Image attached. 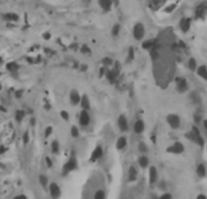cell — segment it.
Listing matches in <instances>:
<instances>
[{"label": "cell", "mask_w": 207, "mask_h": 199, "mask_svg": "<svg viewBox=\"0 0 207 199\" xmlns=\"http://www.w3.org/2000/svg\"><path fill=\"white\" fill-rule=\"evenodd\" d=\"M186 138L190 140V141H193V142H195L196 145H199L200 147H202L205 145L203 138H202V136H201V134L199 131V129L196 127V126H193L191 130L186 134Z\"/></svg>", "instance_id": "obj_1"}, {"label": "cell", "mask_w": 207, "mask_h": 199, "mask_svg": "<svg viewBox=\"0 0 207 199\" xmlns=\"http://www.w3.org/2000/svg\"><path fill=\"white\" fill-rule=\"evenodd\" d=\"M75 169H78V159H76L75 154H74V153H72L70 158H69L68 160L65 162V164L63 165V169H62V175H63V176H65V175H68L69 173L74 171Z\"/></svg>", "instance_id": "obj_2"}, {"label": "cell", "mask_w": 207, "mask_h": 199, "mask_svg": "<svg viewBox=\"0 0 207 199\" xmlns=\"http://www.w3.org/2000/svg\"><path fill=\"white\" fill-rule=\"evenodd\" d=\"M145 35V28H144V24L141 23V22H137L134 26H133V38L136 40H142Z\"/></svg>", "instance_id": "obj_3"}, {"label": "cell", "mask_w": 207, "mask_h": 199, "mask_svg": "<svg viewBox=\"0 0 207 199\" xmlns=\"http://www.w3.org/2000/svg\"><path fill=\"white\" fill-rule=\"evenodd\" d=\"M176 87H177V91L183 94L188 90V82H186V79L183 78V77H177L176 78Z\"/></svg>", "instance_id": "obj_4"}, {"label": "cell", "mask_w": 207, "mask_h": 199, "mask_svg": "<svg viewBox=\"0 0 207 199\" xmlns=\"http://www.w3.org/2000/svg\"><path fill=\"white\" fill-rule=\"evenodd\" d=\"M166 122L172 129H174V130L181 126V119L177 114H169L166 117Z\"/></svg>", "instance_id": "obj_5"}, {"label": "cell", "mask_w": 207, "mask_h": 199, "mask_svg": "<svg viewBox=\"0 0 207 199\" xmlns=\"http://www.w3.org/2000/svg\"><path fill=\"white\" fill-rule=\"evenodd\" d=\"M48 192H50V195L52 199H60L62 192H61V188L56 182H52L48 186Z\"/></svg>", "instance_id": "obj_6"}, {"label": "cell", "mask_w": 207, "mask_h": 199, "mask_svg": "<svg viewBox=\"0 0 207 199\" xmlns=\"http://www.w3.org/2000/svg\"><path fill=\"white\" fill-rule=\"evenodd\" d=\"M166 152L172 153V154H182L184 152V146L182 142H174L172 146L167 147Z\"/></svg>", "instance_id": "obj_7"}, {"label": "cell", "mask_w": 207, "mask_h": 199, "mask_svg": "<svg viewBox=\"0 0 207 199\" xmlns=\"http://www.w3.org/2000/svg\"><path fill=\"white\" fill-rule=\"evenodd\" d=\"M90 122H91L90 113H88V111H86V109H83L80 114H79V124L81 126H87L90 124Z\"/></svg>", "instance_id": "obj_8"}, {"label": "cell", "mask_w": 207, "mask_h": 199, "mask_svg": "<svg viewBox=\"0 0 207 199\" xmlns=\"http://www.w3.org/2000/svg\"><path fill=\"white\" fill-rule=\"evenodd\" d=\"M102 155H103V148H102V146L98 145V146L95 147V149L92 151L90 160H91L92 163H95V162H97V160H100V159L102 158Z\"/></svg>", "instance_id": "obj_9"}, {"label": "cell", "mask_w": 207, "mask_h": 199, "mask_svg": "<svg viewBox=\"0 0 207 199\" xmlns=\"http://www.w3.org/2000/svg\"><path fill=\"white\" fill-rule=\"evenodd\" d=\"M117 126H119V129L122 132L129 131V120H127V118L124 114L119 115V118H117Z\"/></svg>", "instance_id": "obj_10"}, {"label": "cell", "mask_w": 207, "mask_h": 199, "mask_svg": "<svg viewBox=\"0 0 207 199\" xmlns=\"http://www.w3.org/2000/svg\"><path fill=\"white\" fill-rule=\"evenodd\" d=\"M207 14V3H201L195 9V16L198 18H203Z\"/></svg>", "instance_id": "obj_11"}, {"label": "cell", "mask_w": 207, "mask_h": 199, "mask_svg": "<svg viewBox=\"0 0 207 199\" xmlns=\"http://www.w3.org/2000/svg\"><path fill=\"white\" fill-rule=\"evenodd\" d=\"M190 26H191V19L188 18V17H183L181 21H179V28H181V31L186 33L190 29Z\"/></svg>", "instance_id": "obj_12"}, {"label": "cell", "mask_w": 207, "mask_h": 199, "mask_svg": "<svg viewBox=\"0 0 207 199\" xmlns=\"http://www.w3.org/2000/svg\"><path fill=\"white\" fill-rule=\"evenodd\" d=\"M69 100H70V103L73 106H76V105H80L81 96H80V94H79L76 90H72L70 94H69Z\"/></svg>", "instance_id": "obj_13"}, {"label": "cell", "mask_w": 207, "mask_h": 199, "mask_svg": "<svg viewBox=\"0 0 207 199\" xmlns=\"http://www.w3.org/2000/svg\"><path fill=\"white\" fill-rule=\"evenodd\" d=\"M137 177H138V170L136 169V166L131 165L129 168V171H127V178H129L130 182H134L137 180Z\"/></svg>", "instance_id": "obj_14"}, {"label": "cell", "mask_w": 207, "mask_h": 199, "mask_svg": "<svg viewBox=\"0 0 207 199\" xmlns=\"http://www.w3.org/2000/svg\"><path fill=\"white\" fill-rule=\"evenodd\" d=\"M144 129H145L144 122L142 120V119H137V120L134 122V124H133V131L136 134H142L144 131Z\"/></svg>", "instance_id": "obj_15"}, {"label": "cell", "mask_w": 207, "mask_h": 199, "mask_svg": "<svg viewBox=\"0 0 207 199\" xmlns=\"http://www.w3.org/2000/svg\"><path fill=\"white\" fill-rule=\"evenodd\" d=\"M157 182V169L155 166L149 168V183L155 185Z\"/></svg>", "instance_id": "obj_16"}, {"label": "cell", "mask_w": 207, "mask_h": 199, "mask_svg": "<svg viewBox=\"0 0 207 199\" xmlns=\"http://www.w3.org/2000/svg\"><path fill=\"white\" fill-rule=\"evenodd\" d=\"M115 147L117 151H122V149H125L127 147V138L125 136H121L116 140V143H115Z\"/></svg>", "instance_id": "obj_17"}, {"label": "cell", "mask_w": 207, "mask_h": 199, "mask_svg": "<svg viewBox=\"0 0 207 199\" xmlns=\"http://www.w3.org/2000/svg\"><path fill=\"white\" fill-rule=\"evenodd\" d=\"M105 75H107V79H108V80H109V82L113 84V83L116 82L117 75H119V72L115 71V69H113V71H108V72L105 73Z\"/></svg>", "instance_id": "obj_18"}, {"label": "cell", "mask_w": 207, "mask_h": 199, "mask_svg": "<svg viewBox=\"0 0 207 199\" xmlns=\"http://www.w3.org/2000/svg\"><path fill=\"white\" fill-rule=\"evenodd\" d=\"M98 4L104 11H109L113 5V0H98Z\"/></svg>", "instance_id": "obj_19"}, {"label": "cell", "mask_w": 207, "mask_h": 199, "mask_svg": "<svg viewBox=\"0 0 207 199\" xmlns=\"http://www.w3.org/2000/svg\"><path fill=\"white\" fill-rule=\"evenodd\" d=\"M138 165H139L142 169L148 168V165H149V158H148L145 154L141 155L139 158H138Z\"/></svg>", "instance_id": "obj_20"}, {"label": "cell", "mask_w": 207, "mask_h": 199, "mask_svg": "<svg viewBox=\"0 0 207 199\" xmlns=\"http://www.w3.org/2000/svg\"><path fill=\"white\" fill-rule=\"evenodd\" d=\"M196 73L200 78H202L203 80H207V67L206 66H200L196 69Z\"/></svg>", "instance_id": "obj_21"}, {"label": "cell", "mask_w": 207, "mask_h": 199, "mask_svg": "<svg viewBox=\"0 0 207 199\" xmlns=\"http://www.w3.org/2000/svg\"><path fill=\"white\" fill-rule=\"evenodd\" d=\"M196 174H198V176L199 177H205L206 176V174H207V170H206V166H205V164H199L198 165V168H196Z\"/></svg>", "instance_id": "obj_22"}, {"label": "cell", "mask_w": 207, "mask_h": 199, "mask_svg": "<svg viewBox=\"0 0 207 199\" xmlns=\"http://www.w3.org/2000/svg\"><path fill=\"white\" fill-rule=\"evenodd\" d=\"M80 105H81V108H83V109H86V111H88V109H90V100H88L87 95H84V96L81 97Z\"/></svg>", "instance_id": "obj_23"}, {"label": "cell", "mask_w": 207, "mask_h": 199, "mask_svg": "<svg viewBox=\"0 0 207 199\" xmlns=\"http://www.w3.org/2000/svg\"><path fill=\"white\" fill-rule=\"evenodd\" d=\"M6 68H7V71H10L11 73H16L19 69V66L16 62H10V63L6 64Z\"/></svg>", "instance_id": "obj_24"}, {"label": "cell", "mask_w": 207, "mask_h": 199, "mask_svg": "<svg viewBox=\"0 0 207 199\" xmlns=\"http://www.w3.org/2000/svg\"><path fill=\"white\" fill-rule=\"evenodd\" d=\"M4 19H6V21H18V16L16 14H5L4 16Z\"/></svg>", "instance_id": "obj_25"}, {"label": "cell", "mask_w": 207, "mask_h": 199, "mask_svg": "<svg viewBox=\"0 0 207 199\" xmlns=\"http://www.w3.org/2000/svg\"><path fill=\"white\" fill-rule=\"evenodd\" d=\"M51 151H52L53 154H57L58 152H60V143H58L57 140L52 141V143H51Z\"/></svg>", "instance_id": "obj_26"}, {"label": "cell", "mask_w": 207, "mask_h": 199, "mask_svg": "<svg viewBox=\"0 0 207 199\" xmlns=\"http://www.w3.org/2000/svg\"><path fill=\"white\" fill-rule=\"evenodd\" d=\"M93 199H105V192L103 190H98L93 194Z\"/></svg>", "instance_id": "obj_27"}, {"label": "cell", "mask_w": 207, "mask_h": 199, "mask_svg": "<svg viewBox=\"0 0 207 199\" xmlns=\"http://www.w3.org/2000/svg\"><path fill=\"white\" fill-rule=\"evenodd\" d=\"M26 115V112L24 111H16V114H15V118H16V120L18 123H21L23 120V118Z\"/></svg>", "instance_id": "obj_28"}, {"label": "cell", "mask_w": 207, "mask_h": 199, "mask_svg": "<svg viewBox=\"0 0 207 199\" xmlns=\"http://www.w3.org/2000/svg\"><path fill=\"white\" fill-rule=\"evenodd\" d=\"M154 42L153 40H147V42H143V44H142V47L144 49V50H152L153 47H154Z\"/></svg>", "instance_id": "obj_29"}, {"label": "cell", "mask_w": 207, "mask_h": 199, "mask_svg": "<svg viewBox=\"0 0 207 199\" xmlns=\"http://www.w3.org/2000/svg\"><path fill=\"white\" fill-rule=\"evenodd\" d=\"M188 67L190 71H196L198 69V64H196V59L195 58H190L188 61Z\"/></svg>", "instance_id": "obj_30"}, {"label": "cell", "mask_w": 207, "mask_h": 199, "mask_svg": "<svg viewBox=\"0 0 207 199\" xmlns=\"http://www.w3.org/2000/svg\"><path fill=\"white\" fill-rule=\"evenodd\" d=\"M39 182H40V185L43 187H46L47 183H48V180H47V177L45 175H39Z\"/></svg>", "instance_id": "obj_31"}, {"label": "cell", "mask_w": 207, "mask_h": 199, "mask_svg": "<svg viewBox=\"0 0 207 199\" xmlns=\"http://www.w3.org/2000/svg\"><path fill=\"white\" fill-rule=\"evenodd\" d=\"M138 149H139V152L143 153V154L148 152V147H147V145L144 142H139V145H138Z\"/></svg>", "instance_id": "obj_32"}, {"label": "cell", "mask_w": 207, "mask_h": 199, "mask_svg": "<svg viewBox=\"0 0 207 199\" xmlns=\"http://www.w3.org/2000/svg\"><path fill=\"white\" fill-rule=\"evenodd\" d=\"M70 134H72L73 137H79V135H80V131H79L78 126H72V129H70Z\"/></svg>", "instance_id": "obj_33"}, {"label": "cell", "mask_w": 207, "mask_h": 199, "mask_svg": "<svg viewBox=\"0 0 207 199\" xmlns=\"http://www.w3.org/2000/svg\"><path fill=\"white\" fill-rule=\"evenodd\" d=\"M119 32H120V24H114V27H113V29H112L113 37H116L117 34H119Z\"/></svg>", "instance_id": "obj_34"}, {"label": "cell", "mask_w": 207, "mask_h": 199, "mask_svg": "<svg viewBox=\"0 0 207 199\" xmlns=\"http://www.w3.org/2000/svg\"><path fill=\"white\" fill-rule=\"evenodd\" d=\"M103 64H104V66H112V64H113L112 58H110V57H104V58H103Z\"/></svg>", "instance_id": "obj_35"}, {"label": "cell", "mask_w": 207, "mask_h": 199, "mask_svg": "<svg viewBox=\"0 0 207 199\" xmlns=\"http://www.w3.org/2000/svg\"><path fill=\"white\" fill-rule=\"evenodd\" d=\"M52 131H53V129H52V126H47L46 129H45V137H48L51 134H52Z\"/></svg>", "instance_id": "obj_36"}, {"label": "cell", "mask_w": 207, "mask_h": 199, "mask_svg": "<svg viewBox=\"0 0 207 199\" xmlns=\"http://www.w3.org/2000/svg\"><path fill=\"white\" fill-rule=\"evenodd\" d=\"M166 1V0H152V3L156 6V7H159V6H161Z\"/></svg>", "instance_id": "obj_37"}, {"label": "cell", "mask_w": 207, "mask_h": 199, "mask_svg": "<svg viewBox=\"0 0 207 199\" xmlns=\"http://www.w3.org/2000/svg\"><path fill=\"white\" fill-rule=\"evenodd\" d=\"M132 59H133V49L131 47L129 50V57H127V62H131Z\"/></svg>", "instance_id": "obj_38"}, {"label": "cell", "mask_w": 207, "mask_h": 199, "mask_svg": "<svg viewBox=\"0 0 207 199\" xmlns=\"http://www.w3.org/2000/svg\"><path fill=\"white\" fill-rule=\"evenodd\" d=\"M28 142H29V135H28V131H26V132L23 134V143L27 145Z\"/></svg>", "instance_id": "obj_39"}, {"label": "cell", "mask_w": 207, "mask_h": 199, "mask_svg": "<svg viewBox=\"0 0 207 199\" xmlns=\"http://www.w3.org/2000/svg\"><path fill=\"white\" fill-rule=\"evenodd\" d=\"M61 117L64 119V120H69V114H68L67 111H62L61 112Z\"/></svg>", "instance_id": "obj_40"}, {"label": "cell", "mask_w": 207, "mask_h": 199, "mask_svg": "<svg viewBox=\"0 0 207 199\" xmlns=\"http://www.w3.org/2000/svg\"><path fill=\"white\" fill-rule=\"evenodd\" d=\"M81 52H83V54H91V50L88 49L86 45H84V46L81 47Z\"/></svg>", "instance_id": "obj_41"}, {"label": "cell", "mask_w": 207, "mask_h": 199, "mask_svg": "<svg viewBox=\"0 0 207 199\" xmlns=\"http://www.w3.org/2000/svg\"><path fill=\"white\" fill-rule=\"evenodd\" d=\"M174 9H176V5H174V4H173V5H170L169 7H166V9H165V12H172Z\"/></svg>", "instance_id": "obj_42"}, {"label": "cell", "mask_w": 207, "mask_h": 199, "mask_svg": "<svg viewBox=\"0 0 207 199\" xmlns=\"http://www.w3.org/2000/svg\"><path fill=\"white\" fill-rule=\"evenodd\" d=\"M45 160H46V164H47V168H52V160L48 157L45 158Z\"/></svg>", "instance_id": "obj_43"}, {"label": "cell", "mask_w": 207, "mask_h": 199, "mask_svg": "<svg viewBox=\"0 0 207 199\" xmlns=\"http://www.w3.org/2000/svg\"><path fill=\"white\" fill-rule=\"evenodd\" d=\"M171 198H172V197H171V194H170V193H165V194H162L159 199H171Z\"/></svg>", "instance_id": "obj_44"}, {"label": "cell", "mask_w": 207, "mask_h": 199, "mask_svg": "<svg viewBox=\"0 0 207 199\" xmlns=\"http://www.w3.org/2000/svg\"><path fill=\"white\" fill-rule=\"evenodd\" d=\"M50 38H51L50 33H44V39H46V40H47V39H50Z\"/></svg>", "instance_id": "obj_45"}, {"label": "cell", "mask_w": 207, "mask_h": 199, "mask_svg": "<svg viewBox=\"0 0 207 199\" xmlns=\"http://www.w3.org/2000/svg\"><path fill=\"white\" fill-rule=\"evenodd\" d=\"M196 199H207V197L205 194H199L198 197H196Z\"/></svg>", "instance_id": "obj_46"}, {"label": "cell", "mask_w": 207, "mask_h": 199, "mask_svg": "<svg viewBox=\"0 0 207 199\" xmlns=\"http://www.w3.org/2000/svg\"><path fill=\"white\" fill-rule=\"evenodd\" d=\"M15 199H27V197H26L24 194H21V195H18V197H16Z\"/></svg>", "instance_id": "obj_47"}, {"label": "cell", "mask_w": 207, "mask_h": 199, "mask_svg": "<svg viewBox=\"0 0 207 199\" xmlns=\"http://www.w3.org/2000/svg\"><path fill=\"white\" fill-rule=\"evenodd\" d=\"M202 124H203V127H205V130H207V119H205V120L202 122Z\"/></svg>", "instance_id": "obj_48"}, {"label": "cell", "mask_w": 207, "mask_h": 199, "mask_svg": "<svg viewBox=\"0 0 207 199\" xmlns=\"http://www.w3.org/2000/svg\"><path fill=\"white\" fill-rule=\"evenodd\" d=\"M4 151H5V148H4V147H1V148H0V154H1V153H4Z\"/></svg>", "instance_id": "obj_49"}, {"label": "cell", "mask_w": 207, "mask_h": 199, "mask_svg": "<svg viewBox=\"0 0 207 199\" xmlns=\"http://www.w3.org/2000/svg\"><path fill=\"white\" fill-rule=\"evenodd\" d=\"M31 123H32V125H34V124H35V120H34V119H32Z\"/></svg>", "instance_id": "obj_50"}, {"label": "cell", "mask_w": 207, "mask_h": 199, "mask_svg": "<svg viewBox=\"0 0 207 199\" xmlns=\"http://www.w3.org/2000/svg\"><path fill=\"white\" fill-rule=\"evenodd\" d=\"M0 90H1V84H0Z\"/></svg>", "instance_id": "obj_51"}]
</instances>
